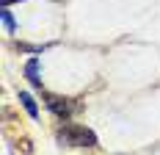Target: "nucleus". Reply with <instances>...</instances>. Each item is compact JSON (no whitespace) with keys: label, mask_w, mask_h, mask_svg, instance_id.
<instances>
[{"label":"nucleus","mask_w":160,"mask_h":155,"mask_svg":"<svg viewBox=\"0 0 160 155\" xmlns=\"http://www.w3.org/2000/svg\"><path fill=\"white\" fill-rule=\"evenodd\" d=\"M0 17H3V25H6V31L14 33V31H17V22H14V17H11V11H8V8H3V11H0Z\"/></svg>","instance_id":"obj_5"},{"label":"nucleus","mask_w":160,"mask_h":155,"mask_svg":"<svg viewBox=\"0 0 160 155\" xmlns=\"http://www.w3.org/2000/svg\"><path fill=\"white\" fill-rule=\"evenodd\" d=\"M44 100H47V108L52 111V114H55L58 119H66V116L72 114V108H75V105H72L69 100H64V97H58V94H47Z\"/></svg>","instance_id":"obj_2"},{"label":"nucleus","mask_w":160,"mask_h":155,"mask_svg":"<svg viewBox=\"0 0 160 155\" xmlns=\"http://www.w3.org/2000/svg\"><path fill=\"white\" fill-rule=\"evenodd\" d=\"M39 58H31V61L25 64V75H28V80H31L33 86H42V78H39Z\"/></svg>","instance_id":"obj_3"},{"label":"nucleus","mask_w":160,"mask_h":155,"mask_svg":"<svg viewBox=\"0 0 160 155\" xmlns=\"http://www.w3.org/2000/svg\"><path fill=\"white\" fill-rule=\"evenodd\" d=\"M19 103H22V108L28 111V114H31L33 119L39 116V105H36V100H33V97H31L28 92H19Z\"/></svg>","instance_id":"obj_4"},{"label":"nucleus","mask_w":160,"mask_h":155,"mask_svg":"<svg viewBox=\"0 0 160 155\" xmlns=\"http://www.w3.org/2000/svg\"><path fill=\"white\" fill-rule=\"evenodd\" d=\"M58 139L72 147H97V136L83 125H64L58 130Z\"/></svg>","instance_id":"obj_1"}]
</instances>
